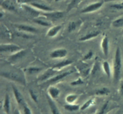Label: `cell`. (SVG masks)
I'll return each mask as SVG.
<instances>
[{
    "label": "cell",
    "mask_w": 123,
    "mask_h": 114,
    "mask_svg": "<svg viewBox=\"0 0 123 114\" xmlns=\"http://www.w3.org/2000/svg\"><path fill=\"white\" fill-rule=\"evenodd\" d=\"M100 34V31H93V32H90V33L81 37L79 38V40L80 42H85V41L90 40L92 39V38H95V37H97V36H99Z\"/></svg>",
    "instance_id": "cell-15"
},
{
    "label": "cell",
    "mask_w": 123,
    "mask_h": 114,
    "mask_svg": "<svg viewBox=\"0 0 123 114\" xmlns=\"http://www.w3.org/2000/svg\"><path fill=\"white\" fill-rule=\"evenodd\" d=\"M56 70L54 69V68H49L48 70L46 71L43 74L40 76L39 77V78L38 79V80L39 81L43 82L45 81V80H48L52 78V77H54V76H55V74H56Z\"/></svg>",
    "instance_id": "cell-7"
},
{
    "label": "cell",
    "mask_w": 123,
    "mask_h": 114,
    "mask_svg": "<svg viewBox=\"0 0 123 114\" xmlns=\"http://www.w3.org/2000/svg\"><path fill=\"white\" fill-rule=\"evenodd\" d=\"M94 102V101L93 98H90V99H89L88 100L86 101V102H85V103H84V104H83L81 107H80V109L81 110H85V109H88L89 107H90L91 106H92V104H93Z\"/></svg>",
    "instance_id": "cell-27"
},
{
    "label": "cell",
    "mask_w": 123,
    "mask_h": 114,
    "mask_svg": "<svg viewBox=\"0 0 123 114\" xmlns=\"http://www.w3.org/2000/svg\"><path fill=\"white\" fill-rule=\"evenodd\" d=\"M78 96L74 94H71L68 95L66 97V101L68 104H73L74 102L78 99Z\"/></svg>",
    "instance_id": "cell-25"
},
{
    "label": "cell",
    "mask_w": 123,
    "mask_h": 114,
    "mask_svg": "<svg viewBox=\"0 0 123 114\" xmlns=\"http://www.w3.org/2000/svg\"><path fill=\"white\" fill-rule=\"evenodd\" d=\"M120 94H121V96H123V82L121 83V85H120Z\"/></svg>",
    "instance_id": "cell-37"
},
{
    "label": "cell",
    "mask_w": 123,
    "mask_h": 114,
    "mask_svg": "<svg viewBox=\"0 0 123 114\" xmlns=\"http://www.w3.org/2000/svg\"><path fill=\"white\" fill-rule=\"evenodd\" d=\"M48 93L49 97L53 100L56 99L60 96V90L55 86H50L48 88Z\"/></svg>",
    "instance_id": "cell-14"
},
{
    "label": "cell",
    "mask_w": 123,
    "mask_h": 114,
    "mask_svg": "<svg viewBox=\"0 0 123 114\" xmlns=\"http://www.w3.org/2000/svg\"><path fill=\"white\" fill-rule=\"evenodd\" d=\"M42 70V68L38 67H30L27 68V72H28L30 74H34V73H38V72H40Z\"/></svg>",
    "instance_id": "cell-30"
},
{
    "label": "cell",
    "mask_w": 123,
    "mask_h": 114,
    "mask_svg": "<svg viewBox=\"0 0 123 114\" xmlns=\"http://www.w3.org/2000/svg\"><path fill=\"white\" fill-rule=\"evenodd\" d=\"M13 114H20V112H19V110H18V109H15Z\"/></svg>",
    "instance_id": "cell-39"
},
{
    "label": "cell",
    "mask_w": 123,
    "mask_h": 114,
    "mask_svg": "<svg viewBox=\"0 0 123 114\" xmlns=\"http://www.w3.org/2000/svg\"><path fill=\"white\" fill-rule=\"evenodd\" d=\"M72 73H73L72 71H68V72H63V73H60V74H57V75L54 76V77L50 78L49 80H48V82H58L60 81V80H61V79L65 78L66 77L68 76V75H70V74Z\"/></svg>",
    "instance_id": "cell-12"
},
{
    "label": "cell",
    "mask_w": 123,
    "mask_h": 114,
    "mask_svg": "<svg viewBox=\"0 0 123 114\" xmlns=\"http://www.w3.org/2000/svg\"><path fill=\"white\" fill-rule=\"evenodd\" d=\"M31 6L35 7L37 9L40 10L46 11V12H51V11H52V8H50L49 6H47L45 4L37 3V2H32V3H31Z\"/></svg>",
    "instance_id": "cell-18"
},
{
    "label": "cell",
    "mask_w": 123,
    "mask_h": 114,
    "mask_svg": "<svg viewBox=\"0 0 123 114\" xmlns=\"http://www.w3.org/2000/svg\"><path fill=\"white\" fill-rule=\"evenodd\" d=\"M92 56H93V52H92L91 50H90V51H89L85 55V56H84V60H90V59H91V58L92 57Z\"/></svg>",
    "instance_id": "cell-35"
},
{
    "label": "cell",
    "mask_w": 123,
    "mask_h": 114,
    "mask_svg": "<svg viewBox=\"0 0 123 114\" xmlns=\"http://www.w3.org/2000/svg\"><path fill=\"white\" fill-rule=\"evenodd\" d=\"M109 41L108 36H105L102 40L101 43V48H102V52L103 55L105 56H108L109 55Z\"/></svg>",
    "instance_id": "cell-10"
},
{
    "label": "cell",
    "mask_w": 123,
    "mask_h": 114,
    "mask_svg": "<svg viewBox=\"0 0 123 114\" xmlns=\"http://www.w3.org/2000/svg\"><path fill=\"white\" fill-rule=\"evenodd\" d=\"M60 1V0H55V2H58V1Z\"/></svg>",
    "instance_id": "cell-40"
},
{
    "label": "cell",
    "mask_w": 123,
    "mask_h": 114,
    "mask_svg": "<svg viewBox=\"0 0 123 114\" xmlns=\"http://www.w3.org/2000/svg\"><path fill=\"white\" fill-rule=\"evenodd\" d=\"M122 67L123 61L121 50L120 48H117L115 51L113 64V80L114 82H117L120 80L122 72Z\"/></svg>",
    "instance_id": "cell-1"
},
{
    "label": "cell",
    "mask_w": 123,
    "mask_h": 114,
    "mask_svg": "<svg viewBox=\"0 0 123 114\" xmlns=\"http://www.w3.org/2000/svg\"><path fill=\"white\" fill-rule=\"evenodd\" d=\"M102 67H103V71L106 74L108 78H111V66L109 62L107 61H104L102 64Z\"/></svg>",
    "instance_id": "cell-22"
},
{
    "label": "cell",
    "mask_w": 123,
    "mask_h": 114,
    "mask_svg": "<svg viewBox=\"0 0 123 114\" xmlns=\"http://www.w3.org/2000/svg\"><path fill=\"white\" fill-rule=\"evenodd\" d=\"M18 30L19 31H23V32H29V33H37L38 32V30L36 28L33 27V26H29L27 25H24V24H21V25H19L17 26Z\"/></svg>",
    "instance_id": "cell-11"
},
{
    "label": "cell",
    "mask_w": 123,
    "mask_h": 114,
    "mask_svg": "<svg viewBox=\"0 0 123 114\" xmlns=\"http://www.w3.org/2000/svg\"><path fill=\"white\" fill-rule=\"evenodd\" d=\"M1 77L8 79L12 81L20 83L22 85L26 84V79L25 75L16 72H2L1 73Z\"/></svg>",
    "instance_id": "cell-2"
},
{
    "label": "cell",
    "mask_w": 123,
    "mask_h": 114,
    "mask_svg": "<svg viewBox=\"0 0 123 114\" xmlns=\"http://www.w3.org/2000/svg\"><path fill=\"white\" fill-rule=\"evenodd\" d=\"M24 114H32L31 109H30L28 107L26 106V105L24 106Z\"/></svg>",
    "instance_id": "cell-36"
},
{
    "label": "cell",
    "mask_w": 123,
    "mask_h": 114,
    "mask_svg": "<svg viewBox=\"0 0 123 114\" xmlns=\"http://www.w3.org/2000/svg\"><path fill=\"white\" fill-rule=\"evenodd\" d=\"M31 1H32V0H19V1L22 2H31Z\"/></svg>",
    "instance_id": "cell-38"
},
{
    "label": "cell",
    "mask_w": 123,
    "mask_h": 114,
    "mask_svg": "<svg viewBox=\"0 0 123 114\" xmlns=\"http://www.w3.org/2000/svg\"><path fill=\"white\" fill-rule=\"evenodd\" d=\"M22 49L19 46L15 44H1L0 45V52L1 53H14Z\"/></svg>",
    "instance_id": "cell-3"
},
{
    "label": "cell",
    "mask_w": 123,
    "mask_h": 114,
    "mask_svg": "<svg viewBox=\"0 0 123 114\" xmlns=\"http://www.w3.org/2000/svg\"><path fill=\"white\" fill-rule=\"evenodd\" d=\"M80 1V0H72V2L69 4L68 7H67L68 11H70L71 9H72L73 7H75L77 4H78V3H79Z\"/></svg>",
    "instance_id": "cell-32"
},
{
    "label": "cell",
    "mask_w": 123,
    "mask_h": 114,
    "mask_svg": "<svg viewBox=\"0 0 123 114\" xmlns=\"http://www.w3.org/2000/svg\"><path fill=\"white\" fill-rule=\"evenodd\" d=\"M84 84V81L82 80V79L80 78H78L76 80H74L72 82L70 83L71 85H73V86H78V85H82V84Z\"/></svg>",
    "instance_id": "cell-33"
},
{
    "label": "cell",
    "mask_w": 123,
    "mask_h": 114,
    "mask_svg": "<svg viewBox=\"0 0 123 114\" xmlns=\"http://www.w3.org/2000/svg\"><path fill=\"white\" fill-rule=\"evenodd\" d=\"M1 6L7 10L12 11V12H14L16 10L15 6H14L13 2L10 1H8V0L4 1L1 4Z\"/></svg>",
    "instance_id": "cell-19"
},
{
    "label": "cell",
    "mask_w": 123,
    "mask_h": 114,
    "mask_svg": "<svg viewBox=\"0 0 123 114\" xmlns=\"http://www.w3.org/2000/svg\"><path fill=\"white\" fill-rule=\"evenodd\" d=\"M110 90L106 87H103L102 88L97 90L96 92V94L98 96H108L110 93Z\"/></svg>",
    "instance_id": "cell-24"
},
{
    "label": "cell",
    "mask_w": 123,
    "mask_h": 114,
    "mask_svg": "<svg viewBox=\"0 0 123 114\" xmlns=\"http://www.w3.org/2000/svg\"><path fill=\"white\" fill-rule=\"evenodd\" d=\"M82 22L81 20H78V21H73L70 22L67 27V30L68 32H72L75 31L79 26L82 24Z\"/></svg>",
    "instance_id": "cell-20"
},
{
    "label": "cell",
    "mask_w": 123,
    "mask_h": 114,
    "mask_svg": "<svg viewBox=\"0 0 123 114\" xmlns=\"http://www.w3.org/2000/svg\"><path fill=\"white\" fill-rule=\"evenodd\" d=\"M102 6H103V2H94V3L91 4H90L89 6H88L87 7L84 8V9L82 10L81 13H91V12H95V11L99 9L100 7H102Z\"/></svg>",
    "instance_id": "cell-5"
},
{
    "label": "cell",
    "mask_w": 123,
    "mask_h": 114,
    "mask_svg": "<svg viewBox=\"0 0 123 114\" xmlns=\"http://www.w3.org/2000/svg\"><path fill=\"white\" fill-rule=\"evenodd\" d=\"M112 25L114 28H121L123 26V18L121 17L116 19L112 22Z\"/></svg>",
    "instance_id": "cell-26"
},
{
    "label": "cell",
    "mask_w": 123,
    "mask_h": 114,
    "mask_svg": "<svg viewBox=\"0 0 123 114\" xmlns=\"http://www.w3.org/2000/svg\"><path fill=\"white\" fill-rule=\"evenodd\" d=\"M43 16L51 20H57L61 18H63L64 16V13L63 12H54L51 13H43Z\"/></svg>",
    "instance_id": "cell-8"
},
{
    "label": "cell",
    "mask_w": 123,
    "mask_h": 114,
    "mask_svg": "<svg viewBox=\"0 0 123 114\" xmlns=\"http://www.w3.org/2000/svg\"><path fill=\"white\" fill-rule=\"evenodd\" d=\"M72 63H73V61H72V60H64V61H61V62H60L59 63L54 65V66H53L52 68L57 70L58 69H61V68H63V67L70 66V65L72 64Z\"/></svg>",
    "instance_id": "cell-17"
},
{
    "label": "cell",
    "mask_w": 123,
    "mask_h": 114,
    "mask_svg": "<svg viewBox=\"0 0 123 114\" xmlns=\"http://www.w3.org/2000/svg\"><path fill=\"white\" fill-rule=\"evenodd\" d=\"M108 107H109V101H107L104 103L100 111L98 112V114H106L108 111Z\"/></svg>",
    "instance_id": "cell-29"
},
{
    "label": "cell",
    "mask_w": 123,
    "mask_h": 114,
    "mask_svg": "<svg viewBox=\"0 0 123 114\" xmlns=\"http://www.w3.org/2000/svg\"><path fill=\"white\" fill-rule=\"evenodd\" d=\"M67 50L64 48H60L50 52V57L52 59H62L67 55Z\"/></svg>",
    "instance_id": "cell-4"
},
{
    "label": "cell",
    "mask_w": 123,
    "mask_h": 114,
    "mask_svg": "<svg viewBox=\"0 0 123 114\" xmlns=\"http://www.w3.org/2000/svg\"><path fill=\"white\" fill-rule=\"evenodd\" d=\"M34 22L35 23H36L38 25H40V26H45V27H48L50 25V24L48 22L45 21V20H43L42 19H36L34 20Z\"/></svg>",
    "instance_id": "cell-28"
},
{
    "label": "cell",
    "mask_w": 123,
    "mask_h": 114,
    "mask_svg": "<svg viewBox=\"0 0 123 114\" xmlns=\"http://www.w3.org/2000/svg\"><path fill=\"white\" fill-rule=\"evenodd\" d=\"M26 53H27L26 50L24 49H21V50H19V51L16 52L14 53V54H12L9 56L10 61H13V62H16V61H19V60L23 58L26 55Z\"/></svg>",
    "instance_id": "cell-9"
},
{
    "label": "cell",
    "mask_w": 123,
    "mask_h": 114,
    "mask_svg": "<svg viewBox=\"0 0 123 114\" xmlns=\"http://www.w3.org/2000/svg\"><path fill=\"white\" fill-rule=\"evenodd\" d=\"M110 7L111 8H113V9L117 10H123V2L113 4L111 5Z\"/></svg>",
    "instance_id": "cell-31"
},
{
    "label": "cell",
    "mask_w": 123,
    "mask_h": 114,
    "mask_svg": "<svg viewBox=\"0 0 123 114\" xmlns=\"http://www.w3.org/2000/svg\"><path fill=\"white\" fill-rule=\"evenodd\" d=\"M12 90H13V94L15 97L16 101L17 103L19 106H25V100L23 97L22 95L20 92V91L18 90V89L14 85H12Z\"/></svg>",
    "instance_id": "cell-6"
},
{
    "label": "cell",
    "mask_w": 123,
    "mask_h": 114,
    "mask_svg": "<svg viewBox=\"0 0 123 114\" xmlns=\"http://www.w3.org/2000/svg\"><path fill=\"white\" fill-rule=\"evenodd\" d=\"M62 27V26L61 25H58L56 26H52L48 30V32H47V36L49 37H55L61 31Z\"/></svg>",
    "instance_id": "cell-13"
},
{
    "label": "cell",
    "mask_w": 123,
    "mask_h": 114,
    "mask_svg": "<svg viewBox=\"0 0 123 114\" xmlns=\"http://www.w3.org/2000/svg\"><path fill=\"white\" fill-rule=\"evenodd\" d=\"M64 109L69 112H74L80 109V108L79 104H67L64 105Z\"/></svg>",
    "instance_id": "cell-23"
},
{
    "label": "cell",
    "mask_w": 123,
    "mask_h": 114,
    "mask_svg": "<svg viewBox=\"0 0 123 114\" xmlns=\"http://www.w3.org/2000/svg\"><path fill=\"white\" fill-rule=\"evenodd\" d=\"M29 93H30V96H31V98H32V100L34 101L36 103H37V101H38V97H37V95L35 94V92H34V91H32V90H29Z\"/></svg>",
    "instance_id": "cell-34"
},
{
    "label": "cell",
    "mask_w": 123,
    "mask_h": 114,
    "mask_svg": "<svg viewBox=\"0 0 123 114\" xmlns=\"http://www.w3.org/2000/svg\"><path fill=\"white\" fill-rule=\"evenodd\" d=\"M3 108L6 114H10V99L9 96L7 94L5 96L4 100L3 103Z\"/></svg>",
    "instance_id": "cell-21"
},
{
    "label": "cell",
    "mask_w": 123,
    "mask_h": 114,
    "mask_svg": "<svg viewBox=\"0 0 123 114\" xmlns=\"http://www.w3.org/2000/svg\"><path fill=\"white\" fill-rule=\"evenodd\" d=\"M47 98H48V104H49L52 114H61V113L59 110L58 108H57L55 103L53 101V99H52L50 97H48Z\"/></svg>",
    "instance_id": "cell-16"
}]
</instances>
